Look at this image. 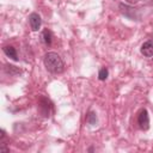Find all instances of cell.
<instances>
[{
	"instance_id": "6da1fadb",
	"label": "cell",
	"mask_w": 153,
	"mask_h": 153,
	"mask_svg": "<svg viewBox=\"0 0 153 153\" xmlns=\"http://www.w3.org/2000/svg\"><path fill=\"white\" fill-rule=\"evenodd\" d=\"M43 62H44V66H45L47 71H49L50 73L59 74V73H62L63 69H65L63 60L60 57V55L57 53H54V51L47 53L44 55Z\"/></svg>"
},
{
	"instance_id": "7a4b0ae2",
	"label": "cell",
	"mask_w": 153,
	"mask_h": 153,
	"mask_svg": "<svg viewBox=\"0 0 153 153\" xmlns=\"http://www.w3.org/2000/svg\"><path fill=\"white\" fill-rule=\"evenodd\" d=\"M137 124L142 130H147L149 128V116L146 109H142L137 116Z\"/></svg>"
},
{
	"instance_id": "3957f363",
	"label": "cell",
	"mask_w": 153,
	"mask_h": 153,
	"mask_svg": "<svg viewBox=\"0 0 153 153\" xmlns=\"http://www.w3.org/2000/svg\"><path fill=\"white\" fill-rule=\"evenodd\" d=\"M118 7H120V11L122 14H124L126 17H128L130 19H136V10L135 8H133L126 4H120Z\"/></svg>"
},
{
	"instance_id": "277c9868",
	"label": "cell",
	"mask_w": 153,
	"mask_h": 153,
	"mask_svg": "<svg viewBox=\"0 0 153 153\" xmlns=\"http://www.w3.org/2000/svg\"><path fill=\"white\" fill-rule=\"evenodd\" d=\"M29 23H30V26L32 29V31H37L39 27H41V24H42V20H41V17L38 13H31L29 16Z\"/></svg>"
},
{
	"instance_id": "5b68a950",
	"label": "cell",
	"mask_w": 153,
	"mask_h": 153,
	"mask_svg": "<svg viewBox=\"0 0 153 153\" xmlns=\"http://www.w3.org/2000/svg\"><path fill=\"white\" fill-rule=\"evenodd\" d=\"M141 54L146 57H152L153 56V39H148L142 45H141Z\"/></svg>"
},
{
	"instance_id": "8992f818",
	"label": "cell",
	"mask_w": 153,
	"mask_h": 153,
	"mask_svg": "<svg viewBox=\"0 0 153 153\" xmlns=\"http://www.w3.org/2000/svg\"><path fill=\"white\" fill-rule=\"evenodd\" d=\"M2 50H4V53L6 54V56L11 57V59L14 60V61H18V55H17V50H16L14 47H12V45H5V47L2 48Z\"/></svg>"
},
{
	"instance_id": "52a82bcc",
	"label": "cell",
	"mask_w": 153,
	"mask_h": 153,
	"mask_svg": "<svg viewBox=\"0 0 153 153\" xmlns=\"http://www.w3.org/2000/svg\"><path fill=\"white\" fill-rule=\"evenodd\" d=\"M42 41L44 42V44L45 45H51V41H53V35H51V32L48 30V29H45V30H43V32H42Z\"/></svg>"
},
{
	"instance_id": "ba28073f",
	"label": "cell",
	"mask_w": 153,
	"mask_h": 153,
	"mask_svg": "<svg viewBox=\"0 0 153 153\" xmlns=\"http://www.w3.org/2000/svg\"><path fill=\"white\" fill-rule=\"evenodd\" d=\"M4 68H5V72L10 75H18V74L22 73V71L19 68H17L16 66H13V65H5Z\"/></svg>"
},
{
	"instance_id": "9c48e42d",
	"label": "cell",
	"mask_w": 153,
	"mask_h": 153,
	"mask_svg": "<svg viewBox=\"0 0 153 153\" xmlns=\"http://www.w3.org/2000/svg\"><path fill=\"white\" fill-rule=\"evenodd\" d=\"M86 121H87L88 124L94 126V124L97 123V115H96V112L90 111V112L87 114V116H86Z\"/></svg>"
},
{
	"instance_id": "30bf717a",
	"label": "cell",
	"mask_w": 153,
	"mask_h": 153,
	"mask_svg": "<svg viewBox=\"0 0 153 153\" xmlns=\"http://www.w3.org/2000/svg\"><path fill=\"white\" fill-rule=\"evenodd\" d=\"M108 75H109V71L106 68H102L98 73V79L99 80H105L108 78Z\"/></svg>"
},
{
	"instance_id": "8fae6325",
	"label": "cell",
	"mask_w": 153,
	"mask_h": 153,
	"mask_svg": "<svg viewBox=\"0 0 153 153\" xmlns=\"http://www.w3.org/2000/svg\"><path fill=\"white\" fill-rule=\"evenodd\" d=\"M126 1H127L129 5H135V4H137L140 0H126Z\"/></svg>"
}]
</instances>
